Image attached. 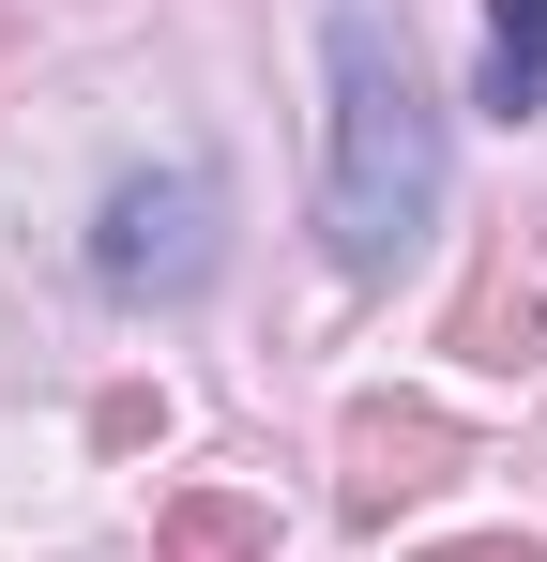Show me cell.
Returning a JSON list of instances; mask_svg holds the SVG:
<instances>
[{
  "label": "cell",
  "mask_w": 547,
  "mask_h": 562,
  "mask_svg": "<svg viewBox=\"0 0 547 562\" xmlns=\"http://www.w3.org/2000/svg\"><path fill=\"white\" fill-rule=\"evenodd\" d=\"M320 77H335V168H320V244L335 274H395L442 213V106H426V61L380 0H335L320 31Z\"/></svg>",
  "instance_id": "1"
},
{
  "label": "cell",
  "mask_w": 547,
  "mask_h": 562,
  "mask_svg": "<svg viewBox=\"0 0 547 562\" xmlns=\"http://www.w3.org/2000/svg\"><path fill=\"white\" fill-rule=\"evenodd\" d=\"M228 259V183L182 153V168H122L107 213H91V289H122V304H182V289H213Z\"/></svg>",
  "instance_id": "2"
},
{
  "label": "cell",
  "mask_w": 547,
  "mask_h": 562,
  "mask_svg": "<svg viewBox=\"0 0 547 562\" xmlns=\"http://www.w3.org/2000/svg\"><path fill=\"white\" fill-rule=\"evenodd\" d=\"M456 471H471V426H456V411H426V395H350V426H335V502H350L365 532L411 517V502H442Z\"/></svg>",
  "instance_id": "3"
},
{
  "label": "cell",
  "mask_w": 547,
  "mask_h": 562,
  "mask_svg": "<svg viewBox=\"0 0 547 562\" xmlns=\"http://www.w3.org/2000/svg\"><path fill=\"white\" fill-rule=\"evenodd\" d=\"M456 350L502 366V380H533L547 366V289L517 274V259H471V289H456Z\"/></svg>",
  "instance_id": "4"
},
{
  "label": "cell",
  "mask_w": 547,
  "mask_h": 562,
  "mask_svg": "<svg viewBox=\"0 0 547 562\" xmlns=\"http://www.w3.org/2000/svg\"><path fill=\"white\" fill-rule=\"evenodd\" d=\"M153 562H274V502L259 486H168L153 502Z\"/></svg>",
  "instance_id": "5"
},
{
  "label": "cell",
  "mask_w": 547,
  "mask_h": 562,
  "mask_svg": "<svg viewBox=\"0 0 547 562\" xmlns=\"http://www.w3.org/2000/svg\"><path fill=\"white\" fill-rule=\"evenodd\" d=\"M487 122H533L547 106V0H487Z\"/></svg>",
  "instance_id": "6"
},
{
  "label": "cell",
  "mask_w": 547,
  "mask_h": 562,
  "mask_svg": "<svg viewBox=\"0 0 547 562\" xmlns=\"http://www.w3.org/2000/svg\"><path fill=\"white\" fill-rule=\"evenodd\" d=\"M442 562H547V548H517V532H471V548H442Z\"/></svg>",
  "instance_id": "7"
}]
</instances>
